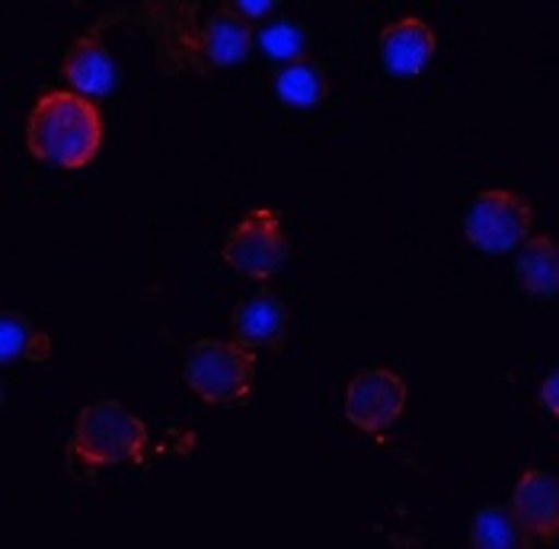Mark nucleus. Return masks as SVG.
I'll return each mask as SVG.
<instances>
[{"label":"nucleus","instance_id":"17","mask_svg":"<svg viewBox=\"0 0 559 549\" xmlns=\"http://www.w3.org/2000/svg\"><path fill=\"white\" fill-rule=\"evenodd\" d=\"M259 48L272 58V61H282V64H292V61H301L307 58V48H310V36L298 20H288V16H278L272 23H265L257 36Z\"/></svg>","mask_w":559,"mask_h":549},{"label":"nucleus","instance_id":"14","mask_svg":"<svg viewBox=\"0 0 559 549\" xmlns=\"http://www.w3.org/2000/svg\"><path fill=\"white\" fill-rule=\"evenodd\" d=\"M534 544L512 505H483L471 517V549H534Z\"/></svg>","mask_w":559,"mask_h":549},{"label":"nucleus","instance_id":"12","mask_svg":"<svg viewBox=\"0 0 559 549\" xmlns=\"http://www.w3.org/2000/svg\"><path fill=\"white\" fill-rule=\"evenodd\" d=\"M253 43H257L253 23L234 3H221L202 23V51L209 71L243 64L247 55L253 51Z\"/></svg>","mask_w":559,"mask_h":549},{"label":"nucleus","instance_id":"15","mask_svg":"<svg viewBox=\"0 0 559 549\" xmlns=\"http://www.w3.org/2000/svg\"><path fill=\"white\" fill-rule=\"evenodd\" d=\"M275 93L285 106L313 109L330 93V74L317 58H301V61L282 64L275 71Z\"/></svg>","mask_w":559,"mask_h":549},{"label":"nucleus","instance_id":"19","mask_svg":"<svg viewBox=\"0 0 559 549\" xmlns=\"http://www.w3.org/2000/svg\"><path fill=\"white\" fill-rule=\"evenodd\" d=\"M234 7H237L250 23H259V20H265V16L275 10V0H237Z\"/></svg>","mask_w":559,"mask_h":549},{"label":"nucleus","instance_id":"2","mask_svg":"<svg viewBox=\"0 0 559 549\" xmlns=\"http://www.w3.org/2000/svg\"><path fill=\"white\" fill-rule=\"evenodd\" d=\"M147 451V425L119 399H96L81 409L71 441L68 466L93 473L106 466L141 464Z\"/></svg>","mask_w":559,"mask_h":549},{"label":"nucleus","instance_id":"5","mask_svg":"<svg viewBox=\"0 0 559 549\" xmlns=\"http://www.w3.org/2000/svg\"><path fill=\"white\" fill-rule=\"evenodd\" d=\"M288 234L282 224V214L275 208H253L247 212L224 237L221 259L250 282L275 278L288 262Z\"/></svg>","mask_w":559,"mask_h":549},{"label":"nucleus","instance_id":"3","mask_svg":"<svg viewBox=\"0 0 559 549\" xmlns=\"http://www.w3.org/2000/svg\"><path fill=\"white\" fill-rule=\"evenodd\" d=\"M182 381L205 406H240L257 386V355L234 338H199L186 351Z\"/></svg>","mask_w":559,"mask_h":549},{"label":"nucleus","instance_id":"10","mask_svg":"<svg viewBox=\"0 0 559 549\" xmlns=\"http://www.w3.org/2000/svg\"><path fill=\"white\" fill-rule=\"evenodd\" d=\"M435 29L423 16H400L388 23L381 29V39H378V51H381V64L390 77L396 81H409V77H419L429 61L435 58Z\"/></svg>","mask_w":559,"mask_h":549},{"label":"nucleus","instance_id":"18","mask_svg":"<svg viewBox=\"0 0 559 549\" xmlns=\"http://www.w3.org/2000/svg\"><path fill=\"white\" fill-rule=\"evenodd\" d=\"M540 399H544V406L559 419V365L547 374V381L540 383Z\"/></svg>","mask_w":559,"mask_h":549},{"label":"nucleus","instance_id":"11","mask_svg":"<svg viewBox=\"0 0 559 549\" xmlns=\"http://www.w3.org/2000/svg\"><path fill=\"white\" fill-rule=\"evenodd\" d=\"M512 511L540 544L559 540V479L544 469H524L512 489Z\"/></svg>","mask_w":559,"mask_h":549},{"label":"nucleus","instance_id":"13","mask_svg":"<svg viewBox=\"0 0 559 549\" xmlns=\"http://www.w3.org/2000/svg\"><path fill=\"white\" fill-rule=\"evenodd\" d=\"M515 278L531 297H559V240L531 234L515 255Z\"/></svg>","mask_w":559,"mask_h":549},{"label":"nucleus","instance_id":"7","mask_svg":"<svg viewBox=\"0 0 559 549\" xmlns=\"http://www.w3.org/2000/svg\"><path fill=\"white\" fill-rule=\"evenodd\" d=\"M409 386L390 368H365L345 386V419L365 434H388L406 409Z\"/></svg>","mask_w":559,"mask_h":549},{"label":"nucleus","instance_id":"4","mask_svg":"<svg viewBox=\"0 0 559 549\" xmlns=\"http://www.w3.org/2000/svg\"><path fill=\"white\" fill-rule=\"evenodd\" d=\"M531 230L534 205L512 189H483L464 212V237L479 253H518Z\"/></svg>","mask_w":559,"mask_h":549},{"label":"nucleus","instance_id":"9","mask_svg":"<svg viewBox=\"0 0 559 549\" xmlns=\"http://www.w3.org/2000/svg\"><path fill=\"white\" fill-rule=\"evenodd\" d=\"M292 310L282 297L269 288L240 297L230 310V338L247 351H275L288 342Z\"/></svg>","mask_w":559,"mask_h":549},{"label":"nucleus","instance_id":"8","mask_svg":"<svg viewBox=\"0 0 559 549\" xmlns=\"http://www.w3.org/2000/svg\"><path fill=\"white\" fill-rule=\"evenodd\" d=\"M109 23H112V16L84 29L74 43L68 45L64 61H61V74H64L68 86L74 93L86 96V99L109 96L116 81H119L116 58H112V51L106 45V26Z\"/></svg>","mask_w":559,"mask_h":549},{"label":"nucleus","instance_id":"1","mask_svg":"<svg viewBox=\"0 0 559 549\" xmlns=\"http://www.w3.org/2000/svg\"><path fill=\"white\" fill-rule=\"evenodd\" d=\"M103 116L93 99L74 89H48L26 119V147L36 160L61 169H84L103 147Z\"/></svg>","mask_w":559,"mask_h":549},{"label":"nucleus","instance_id":"6","mask_svg":"<svg viewBox=\"0 0 559 549\" xmlns=\"http://www.w3.org/2000/svg\"><path fill=\"white\" fill-rule=\"evenodd\" d=\"M199 3L182 0H154L141 7V20L151 33V43L157 51V61L164 71H209L205 51H202V23L195 16Z\"/></svg>","mask_w":559,"mask_h":549},{"label":"nucleus","instance_id":"16","mask_svg":"<svg viewBox=\"0 0 559 549\" xmlns=\"http://www.w3.org/2000/svg\"><path fill=\"white\" fill-rule=\"evenodd\" d=\"M48 355H51V336L36 330L26 313H20V310L0 313V358L7 365H13V361L39 365Z\"/></svg>","mask_w":559,"mask_h":549}]
</instances>
